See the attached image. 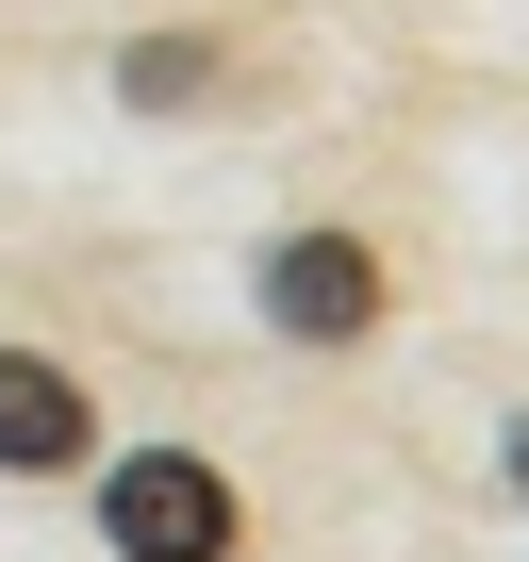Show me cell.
Instances as JSON below:
<instances>
[{
	"mask_svg": "<svg viewBox=\"0 0 529 562\" xmlns=\"http://www.w3.org/2000/svg\"><path fill=\"white\" fill-rule=\"evenodd\" d=\"M0 463H83V381L0 348Z\"/></svg>",
	"mask_w": 529,
	"mask_h": 562,
	"instance_id": "3957f363",
	"label": "cell"
},
{
	"mask_svg": "<svg viewBox=\"0 0 529 562\" xmlns=\"http://www.w3.org/2000/svg\"><path fill=\"white\" fill-rule=\"evenodd\" d=\"M116 83H133V100H149V116H166V100H199V83H215V50H199V34H149V50H133V67H116Z\"/></svg>",
	"mask_w": 529,
	"mask_h": 562,
	"instance_id": "277c9868",
	"label": "cell"
},
{
	"mask_svg": "<svg viewBox=\"0 0 529 562\" xmlns=\"http://www.w3.org/2000/svg\"><path fill=\"white\" fill-rule=\"evenodd\" d=\"M513 480H529V430H513Z\"/></svg>",
	"mask_w": 529,
	"mask_h": 562,
	"instance_id": "5b68a950",
	"label": "cell"
},
{
	"mask_svg": "<svg viewBox=\"0 0 529 562\" xmlns=\"http://www.w3.org/2000/svg\"><path fill=\"white\" fill-rule=\"evenodd\" d=\"M100 529H116V562H232V480L199 447H133L100 480Z\"/></svg>",
	"mask_w": 529,
	"mask_h": 562,
	"instance_id": "6da1fadb",
	"label": "cell"
},
{
	"mask_svg": "<svg viewBox=\"0 0 529 562\" xmlns=\"http://www.w3.org/2000/svg\"><path fill=\"white\" fill-rule=\"evenodd\" d=\"M248 281H264V331H299V348H364L381 331V248L364 232H282Z\"/></svg>",
	"mask_w": 529,
	"mask_h": 562,
	"instance_id": "7a4b0ae2",
	"label": "cell"
}]
</instances>
